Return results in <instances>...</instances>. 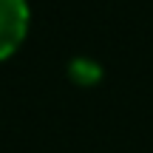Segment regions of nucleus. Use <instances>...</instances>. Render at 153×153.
Wrapping results in <instances>:
<instances>
[{
    "label": "nucleus",
    "mask_w": 153,
    "mask_h": 153,
    "mask_svg": "<svg viewBox=\"0 0 153 153\" xmlns=\"http://www.w3.org/2000/svg\"><path fill=\"white\" fill-rule=\"evenodd\" d=\"M28 28L26 0H0V60L23 43Z\"/></svg>",
    "instance_id": "obj_1"
}]
</instances>
